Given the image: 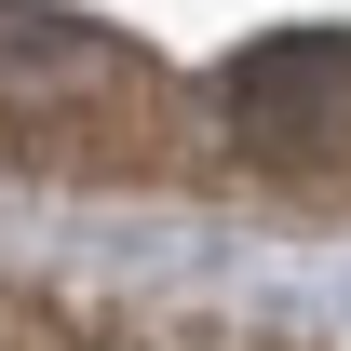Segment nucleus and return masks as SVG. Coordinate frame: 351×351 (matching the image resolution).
Here are the masks:
<instances>
[{
    "instance_id": "nucleus-2",
    "label": "nucleus",
    "mask_w": 351,
    "mask_h": 351,
    "mask_svg": "<svg viewBox=\"0 0 351 351\" xmlns=\"http://www.w3.org/2000/svg\"><path fill=\"white\" fill-rule=\"evenodd\" d=\"M108 82V41L68 27V14H0V95L27 108V95H95Z\"/></svg>"
},
{
    "instance_id": "nucleus-1",
    "label": "nucleus",
    "mask_w": 351,
    "mask_h": 351,
    "mask_svg": "<svg viewBox=\"0 0 351 351\" xmlns=\"http://www.w3.org/2000/svg\"><path fill=\"white\" fill-rule=\"evenodd\" d=\"M217 108H230V135H243L257 162H338L351 149V41L284 27V41H257L217 82Z\"/></svg>"
}]
</instances>
